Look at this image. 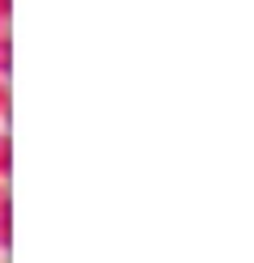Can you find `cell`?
<instances>
[]
</instances>
